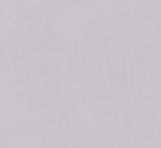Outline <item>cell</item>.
I'll use <instances>...</instances> for the list:
<instances>
[]
</instances>
